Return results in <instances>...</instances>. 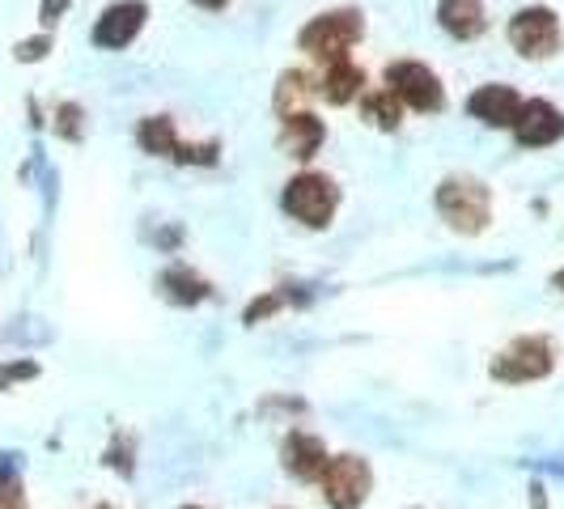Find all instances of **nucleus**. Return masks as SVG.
Instances as JSON below:
<instances>
[{
  "mask_svg": "<svg viewBox=\"0 0 564 509\" xmlns=\"http://www.w3.org/2000/svg\"><path fill=\"white\" fill-rule=\"evenodd\" d=\"M433 204H437V217L454 234H463V238H476L492 221V192H488V183L476 178V174H451V178H442L437 192H433Z\"/></svg>",
  "mask_w": 564,
  "mask_h": 509,
  "instance_id": "1",
  "label": "nucleus"
},
{
  "mask_svg": "<svg viewBox=\"0 0 564 509\" xmlns=\"http://www.w3.org/2000/svg\"><path fill=\"white\" fill-rule=\"evenodd\" d=\"M366 39V18L361 9H327V13H314L311 22L297 34V47L318 64H332V59H348L352 47Z\"/></svg>",
  "mask_w": 564,
  "mask_h": 509,
  "instance_id": "2",
  "label": "nucleus"
},
{
  "mask_svg": "<svg viewBox=\"0 0 564 509\" xmlns=\"http://www.w3.org/2000/svg\"><path fill=\"white\" fill-rule=\"evenodd\" d=\"M281 208L306 229H327L336 221V208H339V187L336 178L318 174V170H302L284 183L281 192Z\"/></svg>",
  "mask_w": 564,
  "mask_h": 509,
  "instance_id": "3",
  "label": "nucleus"
},
{
  "mask_svg": "<svg viewBox=\"0 0 564 509\" xmlns=\"http://www.w3.org/2000/svg\"><path fill=\"white\" fill-rule=\"evenodd\" d=\"M556 369V344L547 336H518L509 348H501L492 357L488 373L506 387H527V382H539Z\"/></svg>",
  "mask_w": 564,
  "mask_h": 509,
  "instance_id": "4",
  "label": "nucleus"
},
{
  "mask_svg": "<svg viewBox=\"0 0 564 509\" xmlns=\"http://www.w3.org/2000/svg\"><path fill=\"white\" fill-rule=\"evenodd\" d=\"M387 89L395 94L408 111L416 115L446 111V85L421 59H391L387 64Z\"/></svg>",
  "mask_w": 564,
  "mask_h": 509,
  "instance_id": "5",
  "label": "nucleus"
},
{
  "mask_svg": "<svg viewBox=\"0 0 564 509\" xmlns=\"http://www.w3.org/2000/svg\"><path fill=\"white\" fill-rule=\"evenodd\" d=\"M318 492L327 509H361L373 492V472L361 454H332L318 476Z\"/></svg>",
  "mask_w": 564,
  "mask_h": 509,
  "instance_id": "6",
  "label": "nucleus"
},
{
  "mask_svg": "<svg viewBox=\"0 0 564 509\" xmlns=\"http://www.w3.org/2000/svg\"><path fill=\"white\" fill-rule=\"evenodd\" d=\"M509 47L522 59H547L561 52V18L547 4H522L506 26Z\"/></svg>",
  "mask_w": 564,
  "mask_h": 509,
  "instance_id": "7",
  "label": "nucleus"
},
{
  "mask_svg": "<svg viewBox=\"0 0 564 509\" xmlns=\"http://www.w3.org/2000/svg\"><path fill=\"white\" fill-rule=\"evenodd\" d=\"M149 22V4L144 0H115L102 9V18L94 22V43L102 52H123L137 43V34Z\"/></svg>",
  "mask_w": 564,
  "mask_h": 509,
  "instance_id": "8",
  "label": "nucleus"
},
{
  "mask_svg": "<svg viewBox=\"0 0 564 509\" xmlns=\"http://www.w3.org/2000/svg\"><path fill=\"white\" fill-rule=\"evenodd\" d=\"M509 132L522 149H552L564 137V111L552 107L547 98H527L518 111V123Z\"/></svg>",
  "mask_w": 564,
  "mask_h": 509,
  "instance_id": "9",
  "label": "nucleus"
},
{
  "mask_svg": "<svg viewBox=\"0 0 564 509\" xmlns=\"http://www.w3.org/2000/svg\"><path fill=\"white\" fill-rule=\"evenodd\" d=\"M327 458H332V454H327V442H323L318 433H311V429H293V433H284L281 463L293 480L318 484L323 467H327Z\"/></svg>",
  "mask_w": 564,
  "mask_h": 509,
  "instance_id": "10",
  "label": "nucleus"
},
{
  "mask_svg": "<svg viewBox=\"0 0 564 509\" xmlns=\"http://www.w3.org/2000/svg\"><path fill=\"white\" fill-rule=\"evenodd\" d=\"M522 94L513 89V85H480V89H471V98H467V115L471 119H480L484 128H513L518 123V111H522Z\"/></svg>",
  "mask_w": 564,
  "mask_h": 509,
  "instance_id": "11",
  "label": "nucleus"
},
{
  "mask_svg": "<svg viewBox=\"0 0 564 509\" xmlns=\"http://www.w3.org/2000/svg\"><path fill=\"white\" fill-rule=\"evenodd\" d=\"M327 141V128L314 111H289L281 115V149L293 162H311Z\"/></svg>",
  "mask_w": 564,
  "mask_h": 509,
  "instance_id": "12",
  "label": "nucleus"
},
{
  "mask_svg": "<svg viewBox=\"0 0 564 509\" xmlns=\"http://www.w3.org/2000/svg\"><path fill=\"white\" fill-rule=\"evenodd\" d=\"M318 94L332 102V107H348L366 94V68L357 59H332L323 64V77H318Z\"/></svg>",
  "mask_w": 564,
  "mask_h": 509,
  "instance_id": "13",
  "label": "nucleus"
},
{
  "mask_svg": "<svg viewBox=\"0 0 564 509\" xmlns=\"http://www.w3.org/2000/svg\"><path fill=\"white\" fill-rule=\"evenodd\" d=\"M437 26L446 30L454 43H476L488 30L484 0H437Z\"/></svg>",
  "mask_w": 564,
  "mask_h": 509,
  "instance_id": "14",
  "label": "nucleus"
},
{
  "mask_svg": "<svg viewBox=\"0 0 564 509\" xmlns=\"http://www.w3.org/2000/svg\"><path fill=\"white\" fill-rule=\"evenodd\" d=\"M158 284H162V297L174 302V306H199V302L213 297V284L204 281L199 272H192L187 263H170Z\"/></svg>",
  "mask_w": 564,
  "mask_h": 509,
  "instance_id": "15",
  "label": "nucleus"
},
{
  "mask_svg": "<svg viewBox=\"0 0 564 509\" xmlns=\"http://www.w3.org/2000/svg\"><path fill=\"white\" fill-rule=\"evenodd\" d=\"M137 144H141L149 158H170L174 162V153H178V128H174V119L170 115H144L141 128H137Z\"/></svg>",
  "mask_w": 564,
  "mask_h": 509,
  "instance_id": "16",
  "label": "nucleus"
},
{
  "mask_svg": "<svg viewBox=\"0 0 564 509\" xmlns=\"http://www.w3.org/2000/svg\"><path fill=\"white\" fill-rule=\"evenodd\" d=\"M361 115H366L373 128L395 132L399 123H403V102H399L391 89H373V94H361Z\"/></svg>",
  "mask_w": 564,
  "mask_h": 509,
  "instance_id": "17",
  "label": "nucleus"
},
{
  "mask_svg": "<svg viewBox=\"0 0 564 509\" xmlns=\"http://www.w3.org/2000/svg\"><path fill=\"white\" fill-rule=\"evenodd\" d=\"M306 77L302 73H284L281 77V85H276V111L281 115H289V111H306L302 102H306Z\"/></svg>",
  "mask_w": 564,
  "mask_h": 509,
  "instance_id": "18",
  "label": "nucleus"
},
{
  "mask_svg": "<svg viewBox=\"0 0 564 509\" xmlns=\"http://www.w3.org/2000/svg\"><path fill=\"white\" fill-rule=\"evenodd\" d=\"M174 162L178 166H217L221 162V144L217 141H199V144H178V153H174Z\"/></svg>",
  "mask_w": 564,
  "mask_h": 509,
  "instance_id": "19",
  "label": "nucleus"
},
{
  "mask_svg": "<svg viewBox=\"0 0 564 509\" xmlns=\"http://www.w3.org/2000/svg\"><path fill=\"white\" fill-rule=\"evenodd\" d=\"M0 509H26V492H22V480L0 467Z\"/></svg>",
  "mask_w": 564,
  "mask_h": 509,
  "instance_id": "20",
  "label": "nucleus"
},
{
  "mask_svg": "<svg viewBox=\"0 0 564 509\" xmlns=\"http://www.w3.org/2000/svg\"><path fill=\"white\" fill-rule=\"evenodd\" d=\"M56 132L64 141H82V107L77 102H64L56 111Z\"/></svg>",
  "mask_w": 564,
  "mask_h": 509,
  "instance_id": "21",
  "label": "nucleus"
},
{
  "mask_svg": "<svg viewBox=\"0 0 564 509\" xmlns=\"http://www.w3.org/2000/svg\"><path fill=\"white\" fill-rule=\"evenodd\" d=\"M284 306V293H263V297H254L251 306H247V327H254V323H263V318H272V314Z\"/></svg>",
  "mask_w": 564,
  "mask_h": 509,
  "instance_id": "22",
  "label": "nucleus"
},
{
  "mask_svg": "<svg viewBox=\"0 0 564 509\" xmlns=\"http://www.w3.org/2000/svg\"><path fill=\"white\" fill-rule=\"evenodd\" d=\"M30 378H39L34 361H9V366H0V391H9L18 382H30Z\"/></svg>",
  "mask_w": 564,
  "mask_h": 509,
  "instance_id": "23",
  "label": "nucleus"
},
{
  "mask_svg": "<svg viewBox=\"0 0 564 509\" xmlns=\"http://www.w3.org/2000/svg\"><path fill=\"white\" fill-rule=\"evenodd\" d=\"M47 52H52V34H34V39H22L13 47V56L22 59V64H34V59H43Z\"/></svg>",
  "mask_w": 564,
  "mask_h": 509,
  "instance_id": "24",
  "label": "nucleus"
},
{
  "mask_svg": "<svg viewBox=\"0 0 564 509\" xmlns=\"http://www.w3.org/2000/svg\"><path fill=\"white\" fill-rule=\"evenodd\" d=\"M68 4H73V0H39V22H43V26H56L59 18L68 13Z\"/></svg>",
  "mask_w": 564,
  "mask_h": 509,
  "instance_id": "25",
  "label": "nucleus"
},
{
  "mask_svg": "<svg viewBox=\"0 0 564 509\" xmlns=\"http://www.w3.org/2000/svg\"><path fill=\"white\" fill-rule=\"evenodd\" d=\"M192 4H199V9H208V13H217V9H226L229 0H192Z\"/></svg>",
  "mask_w": 564,
  "mask_h": 509,
  "instance_id": "26",
  "label": "nucleus"
},
{
  "mask_svg": "<svg viewBox=\"0 0 564 509\" xmlns=\"http://www.w3.org/2000/svg\"><path fill=\"white\" fill-rule=\"evenodd\" d=\"M552 284H556V289H561V293H564V268H561V272H556V277H552Z\"/></svg>",
  "mask_w": 564,
  "mask_h": 509,
  "instance_id": "27",
  "label": "nucleus"
},
{
  "mask_svg": "<svg viewBox=\"0 0 564 509\" xmlns=\"http://www.w3.org/2000/svg\"><path fill=\"white\" fill-rule=\"evenodd\" d=\"M183 509H208V506H183Z\"/></svg>",
  "mask_w": 564,
  "mask_h": 509,
  "instance_id": "28",
  "label": "nucleus"
},
{
  "mask_svg": "<svg viewBox=\"0 0 564 509\" xmlns=\"http://www.w3.org/2000/svg\"><path fill=\"white\" fill-rule=\"evenodd\" d=\"M98 509H111V506H98Z\"/></svg>",
  "mask_w": 564,
  "mask_h": 509,
  "instance_id": "29",
  "label": "nucleus"
},
{
  "mask_svg": "<svg viewBox=\"0 0 564 509\" xmlns=\"http://www.w3.org/2000/svg\"><path fill=\"white\" fill-rule=\"evenodd\" d=\"M276 509H281V506H276Z\"/></svg>",
  "mask_w": 564,
  "mask_h": 509,
  "instance_id": "30",
  "label": "nucleus"
}]
</instances>
